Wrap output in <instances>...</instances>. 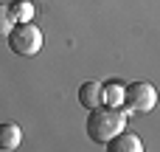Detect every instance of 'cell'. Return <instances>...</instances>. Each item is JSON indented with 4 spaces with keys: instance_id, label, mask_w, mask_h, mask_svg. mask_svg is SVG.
Instances as JSON below:
<instances>
[{
    "instance_id": "obj_1",
    "label": "cell",
    "mask_w": 160,
    "mask_h": 152,
    "mask_svg": "<svg viewBox=\"0 0 160 152\" xmlns=\"http://www.w3.org/2000/svg\"><path fill=\"white\" fill-rule=\"evenodd\" d=\"M121 130H127V110H124V107L98 104V107L90 110V116H87V135H90L96 144L112 141Z\"/></svg>"
},
{
    "instance_id": "obj_2",
    "label": "cell",
    "mask_w": 160,
    "mask_h": 152,
    "mask_svg": "<svg viewBox=\"0 0 160 152\" xmlns=\"http://www.w3.org/2000/svg\"><path fill=\"white\" fill-rule=\"evenodd\" d=\"M6 42L11 48V54H17V56H37L45 39L34 23H14L11 31L6 34Z\"/></svg>"
},
{
    "instance_id": "obj_3",
    "label": "cell",
    "mask_w": 160,
    "mask_h": 152,
    "mask_svg": "<svg viewBox=\"0 0 160 152\" xmlns=\"http://www.w3.org/2000/svg\"><path fill=\"white\" fill-rule=\"evenodd\" d=\"M158 104V87L152 82H129L124 85V110L127 113H149Z\"/></svg>"
},
{
    "instance_id": "obj_4",
    "label": "cell",
    "mask_w": 160,
    "mask_h": 152,
    "mask_svg": "<svg viewBox=\"0 0 160 152\" xmlns=\"http://www.w3.org/2000/svg\"><path fill=\"white\" fill-rule=\"evenodd\" d=\"M107 152H141L143 149V141L135 135V133H127V130H121L112 141H107L104 144Z\"/></svg>"
},
{
    "instance_id": "obj_5",
    "label": "cell",
    "mask_w": 160,
    "mask_h": 152,
    "mask_svg": "<svg viewBox=\"0 0 160 152\" xmlns=\"http://www.w3.org/2000/svg\"><path fill=\"white\" fill-rule=\"evenodd\" d=\"M22 144V127L17 121H3L0 124V149L11 152Z\"/></svg>"
},
{
    "instance_id": "obj_6",
    "label": "cell",
    "mask_w": 160,
    "mask_h": 152,
    "mask_svg": "<svg viewBox=\"0 0 160 152\" xmlns=\"http://www.w3.org/2000/svg\"><path fill=\"white\" fill-rule=\"evenodd\" d=\"M79 102H82V107H87V110H93V107L104 104L101 82H84V85L79 87Z\"/></svg>"
},
{
    "instance_id": "obj_7",
    "label": "cell",
    "mask_w": 160,
    "mask_h": 152,
    "mask_svg": "<svg viewBox=\"0 0 160 152\" xmlns=\"http://www.w3.org/2000/svg\"><path fill=\"white\" fill-rule=\"evenodd\" d=\"M8 11H11L14 23H31L37 14V6H34V0H11Z\"/></svg>"
},
{
    "instance_id": "obj_8",
    "label": "cell",
    "mask_w": 160,
    "mask_h": 152,
    "mask_svg": "<svg viewBox=\"0 0 160 152\" xmlns=\"http://www.w3.org/2000/svg\"><path fill=\"white\" fill-rule=\"evenodd\" d=\"M101 93H104V104H112V107H124V82H107L101 85Z\"/></svg>"
},
{
    "instance_id": "obj_9",
    "label": "cell",
    "mask_w": 160,
    "mask_h": 152,
    "mask_svg": "<svg viewBox=\"0 0 160 152\" xmlns=\"http://www.w3.org/2000/svg\"><path fill=\"white\" fill-rule=\"evenodd\" d=\"M11 25H14V17H11L8 6H6V3H0V37H6V34L11 31Z\"/></svg>"
}]
</instances>
